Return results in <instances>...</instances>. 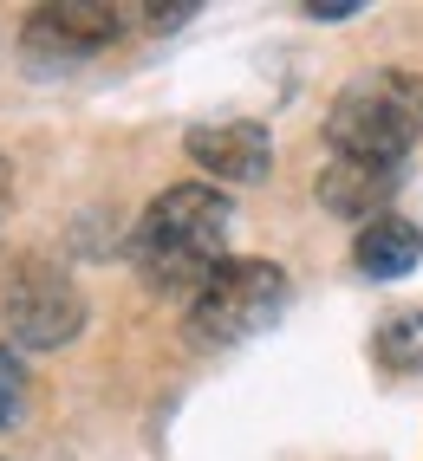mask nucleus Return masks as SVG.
<instances>
[{"instance_id": "f257e3e1", "label": "nucleus", "mask_w": 423, "mask_h": 461, "mask_svg": "<svg viewBox=\"0 0 423 461\" xmlns=\"http://www.w3.org/2000/svg\"><path fill=\"white\" fill-rule=\"evenodd\" d=\"M228 195L208 189V182H176L137 214L131 228V267L150 293L163 299H196L208 286V273L228 254Z\"/></svg>"}, {"instance_id": "f03ea898", "label": "nucleus", "mask_w": 423, "mask_h": 461, "mask_svg": "<svg viewBox=\"0 0 423 461\" xmlns=\"http://www.w3.org/2000/svg\"><path fill=\"white\" fill-rule=\"evenodd\" d=\"M417 137H423V78L417 72H391V66L358 72L352 85H339V98L326 111L332 157H352V163L404 169Z\"/></svg>"}, {"instance_id": "7ed1b4c3", "label": "nucleus", "mask_w": 423, "mask_h": 461, "mask_svg": "<svg viewBox=\"0 0 423 461\" xmlns=\"http://www.w3.org/2000/svg\"><path fill=\"white\" fill-rule=\"evenodd\" d=\"M287 273L274 260H222L216 273H208V286L189 299V345L202 351H228V345H248V338H261L267 325H274L287 312Z\"/></svg>"}, {"instance_id": "20e7f679", "label": "nucleus", "mask_w": 423, "mask_h": 461, "mask_svg": "<svg viewBox=\"0 0 423 461\" xmlns=\"http://www.w3.org/2000/svg\"><path fill=\"white\" fill-rule=\"evenodd\" d=\"M0 325L20 351H59L85 331V293L72 286V273L46 260H20L0 280Z\"/></svg>"}, {"instance_id": "39448f33", "label": "nucleus", "mask_w": 423, "mask_h": 461, "mask_svg": "<svg viewBox=\"0 0 423 461\" xmlns=\"http://www.w3.org/2000/svg\"><path fill=\"white\" fill-rule=\"evenodd\" d=\"M117 33H124V14H117L111 0H52V7H40L33 20L20 26V46L33 52V59H59V66H72V59L105 52Z\"/></svg>"}, {"instance_id": "423d86ee", "label": "nucleus", "mask_w": 423, "mask_h": 461, "mask_svg": "<svg viewBox=\"0 0 423 461\" xmlns=\"http://www.w3.org/2000/svg\"><path fill=\"white\" fill-rule=\"evenodd\" d=\"M189 157L202 176L228 182V189H241V182H261L267 169H274V137H267L261 124H248V117H228V124H196L189 131Z\"/></svg>"}, {"instance_id": "0eeeda50", "label": "nucleus", "mask_w": 423, "mask_h": 461, "mask_svg": "<svg viewBox=\"0 0 423 461\" xmlns=\"http://www.w3.org/2000/svg\"><path fill=\"white\" fill-rule=\"evenodd\" d=\"M398 189V169L384 163H352V157H332L319 169V208L339 214V221H378V208Z\"/></svg>"}, {"instance_id": "6e6552de", "label": "nucleus", "mask_w": 423, "mask_h": 461, "mask_svg": "<svg viewBox=\"0 0 423 461\" xmlns=\"http://www.w3.org/2000/svg\"><path fill=\"white\" fill-rule=\"evenodd\" d=\"M417 260H423V228L404 214H378L352 240V267L365 280H404V273H417Z\"/></svg>"}, {"instance_id": "1a4fd4ad", "label": "nucleus", "mask_w": 423, "mask_h": 461, "mask_svg": "<svg viewBox=\"0 0 423 461\" xmlns=\"http://www.w3.org/2000/svg\"><path fill=\"white\" fill-rule=\"evenodd\" d=\"M378 364H391V371H423V305H404V312H391L372 338Z\"/></svg>"}, {"instance_id": "9d476101", "label": "nucleus", "mask_w": 423, "mask_h": 461, "mask_svg": "<svg viewBox=\"0 0 423 461\" xmlns=\"http://www.w3.org/2000/svg\"><path fill=\"white\" fill-rule=\"evenodd\" d=\"M20 403H26V364L0 345V429L20 422Z\"/></svg>"}, {"instance_id": "9b49d317", "label": "nucleus", "mask_w": 423, "mask_h": 461, "mask_svg": "<svg viewBox=\"0 0 423 461\" xmlns=\"http://www.w3.org/2000/svg\"><path fill=\"white\" fill-rule=\"evenodd\" d=\"M7 202H14V169H7V157H0V214H7Z\"/></svg>"}]
</instances>
